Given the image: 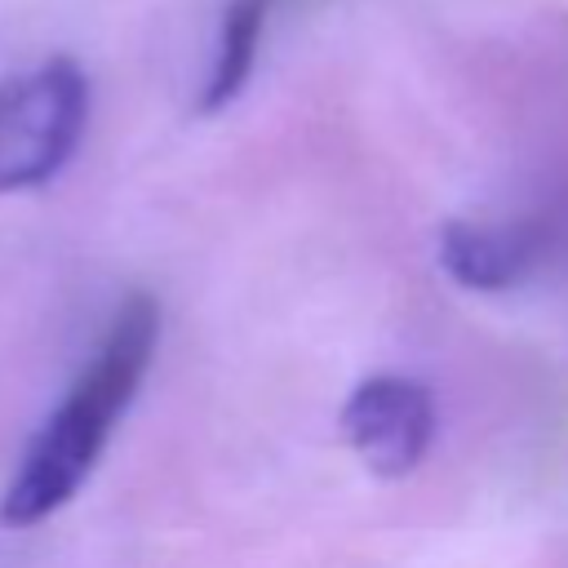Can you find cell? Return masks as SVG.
Wrapping results in <instances>:
<instances>
[{
	"instance_id": "cell-5",
	"label": "cell",
	"mask_w": 568,
	"mask_h": 568,
	"mask_svg": "<svg viewBox=\"0 0 568 568\" xmlns=\"http://www.w3.org/2000/svg\"><path fill=\"white\" fill-rule=\"evenodd\" d=\"M271 4H275V0H231V4H226L222 36H217V53H213L209 80H204V89H200V111H204V115L231 106V102L244 93V84H248V75H253V62H257V44H262Z\"/></svg>"
},
{
	"instance_id": "cell-4",
	"label": "cell",
	"mask_w": 568,
	"mask_h": 568,
	"mask_svg": "<svg viewBox=\"0 0 568 568\" xmlns=\"http://www.w3.org/2000/svg\"><path fill=\"white\" fill-rule=\"evenodd\" d=\"M444 271L479 293L510 288L532 266V235L524 226H488V222H448L439 235Z\"/></svg>"
},
{
	"instance_id": "cell-2",
	"label": "cell",
	"mask_w": 568,
	"mask_h": 568,
	"mask_svg": "<svg viewBox=\"0 0 568 568\" xmlns=\"http://www.w3.org/2000/svg\"><path fill=\"white\" fill-rule=\"evenodd\" d=\"M89 124V80L71 58L0 89V195L44 186L80 146Z\"/></svg>"
},
{
	"instance_id": "cell-3",
	"label": "cell",
	"mask_w": 568,
	"mask_h": 568,
	"mask_svg": "<svg viewBox=\"0 0 568 568\" xmlns=\"http://www.w3.org/2000/svg\"><path fill=\"white\" fill-rule=\"evenodd\" d=\"M342 435L373 475H408L430 453L435 399L422 382L399 373L364 377L342 408Z\"/></svg>"
},
{
	"instance_id": "cell-1",
	"label": "cell",
	"mask_w": 568,
	"mask_h": 568,
	"mask_svg": "<svg viewBox=\"0 0 568 568\" xmlns=\"http://www.w3.org/2000/svg\"><path fill=\"white\" fill-rule=\"evenodd\" d=\"M155 337H160V306L151 293H133L115 311L93 364L80 373L71 395L58 404V413H49V422L36 430L31 448L22 453V466L0 501V524L31 528L75 497L115 417L129 408L138 382L146 377Z\"/></svg>"
}]
</instances>
